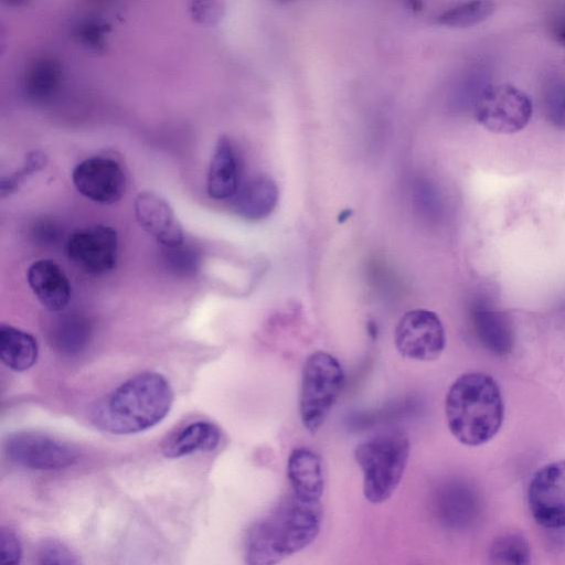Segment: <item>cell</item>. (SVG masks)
Wrapping results in <instances>:
<instances>
[{
  "label": "cell",
  "instance_id": "obj_3",
  "mask_svg": "<svg viewBox=\"0 0 565 565\" xmlns=\"http://www.w3.org/2000/svg\"><path fill=\"white\" fill-rule=\"evenodd\" d=\"M445 414L451 435L467 446L492 439L502 426L504 404L495 380L481 372L460 375L445 398Z\"/></svg>",
  "mask_w": 565,
  "mask_h": 565
},
{
  "label": "cell",
  "instance_id": "obj_18",
  "mask_svg": "<svg viewBox=\"0 0 565 565\" xmlns=\"http://www.w3.org/2000/svg\"><path fill=\"white\" fill-rule=\"evenodd\" d=\"M220 428L206 420H196L172 433L162 444V454L179 458L196 451L215 449L221 441Z\"/></svg>",
  "mask_w": 565,
  "mask_h": 565
},
{
  "label": "cell",
  "instance_id": "obj_25",
  "mask_svg": "<svg viewBox=\"0 0 565 565\" xmlns=\"http://www.w3.org/2000/svg\"><path fill=\"white\" fill-rule=\"evenodd\" d=\"M543 109L547 122L556 129L565 130V81L551 82L543 95Z\"/></svg>",
  "mask_w": 565,
  "mask_h": 565
},
{
  "label": "cell",
  "instance_id": "obj_8",
  "mask_svg": "<svg viewBox=\"0 0 565 565\" xmlns=\"http://www.w3.org/2000/svg\"><path fill=\"white\" fill-rule=\"evenodd\" d=\"M398 353L407 359L427 362L438 359L446 347V333L438 315L417 308L406 311L394 331Z\"/></svg>",
  "mask_w": 565,
  "mask_h": 565
},
{
  "label": "cell",
  "instance_id": "obj_16",
  "mask_svg": "<svg viewBox=\"0 0 565 565\" xmlns=\"http://www.w3.org/2000/svg\"><path fill=\"white\" fill-rule=\"evenodd\" d=\"M287 477L295 495L320 501L324 479L322 462L317 452L307 447L295 448L287 460Z\"/></svg>",
  "mask_w": 565,
  "mask_h": 565
},
{
  "label": "cell",
  "instance_id": "obj_12",
  "mask_svg": "<svg viewBox=\"0 0 565 565\" xmlns=\"http://www.w3.org/2000/svg\"><path fill=\"white\" fill-rule=\"evenodd\" d=\"M135 214L140 226L163 247L184 242L181 224L170 204L151 191L140 192L135 200Z\"/></svg>",
  "mask_w": 565,
  "mask_h": 565
},
{
  "label": "cell",
  "instance_id": "obj_15",
  "mask_svg": "<svg viewBox=\"0 0 565 565\" xmlns=\"http://www.w3.org/2000/svg\"><path fill=\"white\" fill-rule=\"evenodd\" d=\"M279 199L278 186L266 174H254L242 180L232 198L234 211L243 218L258 221L270 215Z\"/></svg>",
  "mask_w": 565,
  "mask_h": 565
},
{
  "label": "cell",
  "instance_id": "obj_4",
  "mask_svg": "<svg viewBox=\"0 0 565 565\" xmlns=\"http://www.w3.org/2000/svg\"><path fill=\"white\" fill-rule=\"evenodd\" d=\"M409 451L408 436L398 428L380 431L355 447L354 459L363 475V494L367 501L382 503L394 493Z\"/></svg>",
  "mask_w": 565,
  "mask_h": 565
},
{
  "label": "cell",
  "instance_id": "obj_11",
  "mask_svg": "<svg viewBox=\"0 0 565 565\" xmlns=\"http://www.w3.org/2000/svg\"><path fill=\"white\" fill-rule=\"evenodd\" d=\"M72 181L83 196L102 204L119 201L126 190L121 166L106 157H92L77 163L72 171Z\"/></svg>",
  "mask_w": 565,
  "mask_h": 565
},
{
  "label": "cell",
  "instance_id": "obj_24",
  "mask_svg": "<svg viewBox=\"0 0 565 565\" xmlns=\"http://www.w3.org/2000/svg\"><path fill=\"white\" fill-rule=\"evenodd\" d=\"M163 260L167 268L180 277H192L201 265L200 253L184 242L172 247H163Z\"/></svg>",
  "mask_w": 565,
  "mask_h": 565
},
{
  "label": "cell",
  "instance_id": "obj_19",
  "mask_svg": "<svg viewBox=\"0 0 565 565\" xmlns=\"http://www.w3.org/2000/svg\"><path fill=\"white\" fill-rule=\"evenodd\" d=\"M437 514L443 523L461 529L475 521L479 511L477 493L467 484H446L437 495Z\"/></svg>",
  "mask_w": 565,
  "mask_h": 565
},
{
  "label": "cell",
  "instance_id": "obj_13",
  "mask_svg": "<svg viewBox=\"0 0 565 565\" xmlns=\"http://www.w3.org/2000/svg\"><path fill=\"white\" fill-rule=\"evenodd\" d=\"M28 284L41 305L51 312L63 311L71 299V284L52 259H39L26 271Z\"/></svg>",
  "mask_w": 565,
  "mask_h": 565
},
{
  "label": "cell",
  "instance_id": "obj_23",
  "mask_svg": "<svg viewBox=\"0 0 565 565\" xmlns=\"http://www.w3.org/2000/svg\"><path fill=\"white\" fill-rule=\"evenodd\" d=\"M527 540L520 533L509 532L495 537L490 545L489 557L494 564L523 565L530 563Z\"/></svg>",
  "mask_w": 565,
  "mask_h": 565
},
{
  "label": "cell",
  "instance_id": "obj_27",
  "mask_svg": "<svg viewBox=\"0 0 565 565\" xmlns=\"http://www.w3.org/2000/svg\"><path fill=\"white\" fill-rule=\"evenodd\" d=\"M38 561L44 565H70L78 561L73 552L58 540L47 539L38 548Z\"/></svg>",
  "mask_w": 565,
  "mask_h": 565
},
{
  "label": "cell",
  "instance_id": "obj_1",
  "mask_svg": "<svg viewBox=\"0 0 565 565\" xmlns=\"http://www.w3.org/2000/svg\"><path fill=\"white\" fill-rule=\"evenodd\" d=\"M321 524L320 501L305 500L291 492L247 530L245 561L250 565L279 563L311 544Z\"/></svg>",
  "mask_w": 565,
  "mask_h": 565
},
{
  "label": "cell",
  "instance_id": "obj_29",
  "mask_svg": "<svg viewBox=\"0 0 565 565\" xmlns=\"http://www.w3.org/2000/svg\"><path fill=\"white\" fill-rule=\"evenodd\" d=\"M551 36L565 46V12L556 15L550 24Z\"/></svg>",
  "mask_w": 565,
  "mask_h": 565
},
{
  "label": "cell",
  "instance_id": "obj_17",
  "mask_svg": "<svg viewBox=\"0 0 565 565\" xmlns=\"http://www.w3.org/2000/svg\"><path fill=\"white\" fill-rule=\"evenodd\" d=\"M471 319L476 335L487 350L499 356L511 353L513 331L503 312L478 305L472 309Z\"/></svg>",
  "mask_w": 565,
  "mask_h": 565
},
{
  "label": "cell",
  "instance_id": "obj_22",
  "mask_svg": "<svg viewBox=\"0 0 565 565\" xmlns=\"http://www.w3.org/2000/svg\"><path fill=\"white\" fill-rule=\"evenodd\" d=\"M494 10L492 0H467L440 13L437 23L447 28H470L489 19Z\"/></svg>",
  "mask_w": 565,
  "mask_h": 565
},
{
  "label": "cell",
  "instance_id": "obj_30",
  "mask_svg": "<svg viewBox=\"0 0 565 565\" xmlns=\"http://www.w3.org/2000/svg\"><path fill=\"white\" fill-rule=\"evenodd\" d=\"M51 224H41V226L35 231V235L40 238L41 242H50L54 241L56 236V230Z\"/></svg>",
  "mask_w": 565,
  "mask_h": 565
},
{
  "label": "cell",
  "instance_id": "obj_10",
  "mask_svg": "<svg viewBox=\"0 0 565 565\" xmlns=\"http://www.w3.org/2000/svg\"><path fill=\"white\" fill-rule=\"evenodd\" d=\"M117 232L107 225L77 230L68 237L66 254L78 268L92 275L110 271L116 266Z\"/></svg>",
  "mask_w": 565,
  "mask_h": 565
},
{
  "label": "cell",
  "instance_id": "obj_6",
  "mask_svg": "<svg viewBox=\"0 0 565 565\" xmlns=\"http://www.w3.org/2000/svg\"><path fill=\"white\" fill-rule=\"evenodd\" d=\"M533 115L530 96L514 85H486L475 100V118L486 130L497 135L521 131Z\"/></svg>",
  "mask_w": 565,
  "mask_h": 565
},
{
  "label": "cell",
  "instance_id": "obj_21",
  "mask_svg": "<svg viewBox=\"0 0 565 565\" xmlns=\"http://www.w3.org/2000/svg\"><path fill=\"white\" fill-rule=\"evenodd\" d=\"M92 334L90 323L79 313H65L60 316L50 331L53 348L65 356H77L89 343Z\"/></svg>",
  "mask_w": 565,
  "mask_h": 565
},
{
  "label": "cell",
  "instance_id": "obj_14",
  "mask_svg": "<svg viewBox=\"0 0 565 565\" xmlns=\"http://www.w3.org/2000/svg\"><path fill=\"white\" fill-rule=\"evenodd\" d=\"M241 179V163L237 150L232 140L222 136L217 139L210 162L206 189L214 200L232 199L236 193Z\"/></svg>",
  "mask_w": 565,
  "mask_h": 565
},
{
  "label": "cell",
  "instance_id": "obj_9",
  "mask_svg": "<svg viewBox=\"0 0 565 565\" xmlns=\"http://www.w3.org/2000/svg\"><path fill=\"white\" fill-rule=\"evenodd\" d=\"M527 502L537 524L546 529L565 527V460L547 463L534 473Z\"/></svg>",
  "mask_w": 565,
  "mask_h": 565
},
{
  "label": "cell",
  "instance_id": "obj_2",
  "mask_svg": "<svg viewBox=\"0 0 565 565\" xmlns=\"http://www.w3.org/2000/svg\"><path fill=\"white\" fill-rule=\"evenodd\" d=\"M173 392L160 373L143 372L117 386L90 411V420L99 430L129 435L159 424L170 412Z\"/></svg>",
  "mask_w": 565,
  "mask_h": 565
},
{
  "label": "cell",
  "instance_id": "obj_7",
  "mask_svg": "<svg viewBox=\"0 0 565 565\" xmlns=\"http://www.w3.org/2000/svg\"><path fill=\"white\" fill-rule=\"evenodd\" d=\"M4 455L14 466L30 470H60L76 462L77 450L39 431H18L4 441Z\"/></svg>",
  "mask_w": 565,
  "mask_h": 565
},
{
  "label": "cell",
  "instance_id": "obj_28",
  "mask_svg": "<svg viewBox=\"0 0 565 565\" xmlns=\"http://www.w3.org/2000/svg\"><path fill=\"white\" fill-rule=\"evenodd\" d=\"M22 558V544L17 532L2 526L0 530V562L4 565H18Z\"/></svg>",
  "mask_w": 565,
  "mask_h": 565
},
{
  "label": "cell",
  "instance_id": "obj_5",
  "mask_svg": "<svg viewBox=\"0 0 565 565\" xmlns=\"http://www.w3.org/2000/svg\"><path fill=\"white\" fill-rule=\"evenodd\" d=\"M344 371L332 354L311 353L305 361L299 393L302 425L316 433L326 422L344 385Z\"/></svg>",
  "mask_w": 565,
  "mask_h": 565
},
{
  "label": "cell",
  "instance_id": "obj_26",
  "mask_svg": "<svg viewBox=\"0 0 565 565\" xmlns=\"http://www.w3.org/2000/svg\"><path fill=\"white\" fill-rule=\"evenodd\" d=\"M46 160V156L42 151L34 150L28 153L25 162L19 171L11 175L2 177L0 185L1 195L6 196L14 192L25 178L45 167Z\"/></svg>",
  "mask_w": 565,
  "mask_h": 565
},
{
  "label": "cell",
  "instance_id": "obj_20",
  "mask_svg": "<svg viewBox=\"0 0 565 565\" xmlns=\"http://www.w3.org/2000/svg\"><path fill=\"white\" fill-rule=\"evenodd\" d=\"M38 355L39 344L31 333L1 324L0 359L8 369L15 372L26 371L36 363Z\"/></svg>",
  "mask_w": 565,
  "mask_h": 565
}]
</instances>
